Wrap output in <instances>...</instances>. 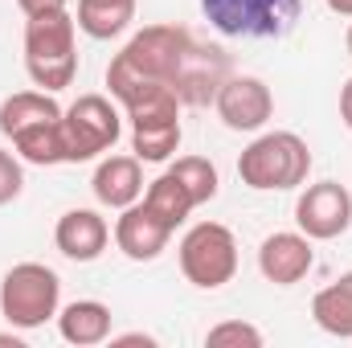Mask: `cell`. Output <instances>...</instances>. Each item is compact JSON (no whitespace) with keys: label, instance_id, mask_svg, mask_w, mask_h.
<instances>
[{"label":"cell","instance_id":"1","mask_svg":"<svg viewBox=\"0 0 352 348\" xmlns=\"http://www.w3.org/2000/svg\"><path fill=\"white\" fill-rule=\"evenodd\" d=\"M230 74V54L221 45L197 41L184 25H144L111 58L107 87L115 102H127L140 90L168 87L184 107H209Z\"/></svg>","mask_w":352,"mask_h":348},{"label":"cell","instance_id":"2","mask_svg":"<svg viewBox=\"0 0 352 348\" xmlns=\"http://www.w3.org/2000/svg\"><path fill=\"white\" fill-rule=\"evenodd\" d=\"M0 135L25 164L54 168L66 164L62 140V107L50 90H16L0 102Z\"/></svg>","mask_w":352,"mask_h":348},{"label":"cell","instance_id":"3","mask_svg":"<svg viewBox=\"0 0 352 348\" xmlns=\"http://www.w3.org/2000/svg\"><path fill=\"white\" fill-rule=\"evenodd\" d=\"M25 74L37 90L74 87L78 78V21L70 8L25 17Z\"/></svg>","mask_w":352,"mask_h":348},{"label":"cell","instance_id":"4","mask_svg":"<svg viewBox=\"0 0 352 348\" xmlns=\"http://www.w3.org/2000/svg\"><path fill=\"white\" fill-rule=\"evenodd\" d=\"M238 176L254 193H291L311 176V148L295 131H263L238 156Z\"/></svg>","mask_w":352,"mask_h":348},{"label":"cell","instance_id":"5","mask_svg":"<svg viewBox=\"0 0 352 348\" xmlns=\"http://www.w3.org/2000/svg\"><path fill=\"white\" fill-rule=\"evenodd\" d=\"M62 312V279L45 262H16L0 279V316L16 332L45 328Z\"/></svg>","mask_w":352,"mask_h":348},{"label":"cell","instance_id":"6","mask_svg":"<svg viewBox=\"0 0 352 348\" xmlns=\"http://www.w3.org/2000/svg\"><path fill=\"white\" fill-rule=\"evenodd\" d=\"M123 107V119H127V131H131V152L144 160V164H164L173 160L176 148H180V98L168 87H152L131 94Z\"/></svg>","mask_w":352,"mask_h":348},{"label":"cell","instance_id":"7","mask_svg":"<svg viewBox=\"0 0 352 348\" xmlns=\"http://www.w3.org/2000/svg\"><path fill=\"white\" fill-rule=\"evenodd\" d=\"M62 140H66V164L102 160L123 140V111L107 94H78L62 111Z\"/></svg>","mask_w":352,"mask_h":348},{"label":"cell","instance_id":"8","mask_svg":"<svg viewBox=\"0 0 352 348\" xmlns=\"http://www.w3.org/2000/svg\"><path fill=\"white\" fill-rule=\"evenodd\" d=\"M201 12L226 37L278 41L299 25L303 0H201Z\"/></svg>","mask_w":352,"mask_h":348},{"label":"cell","instance_id":"9","mask_svg":"<svg viewBox=\"0 0 352 348\" xmlns=\"http://www.w3.org/2000/svg\"><path fill=\"white\" fill-rule=\"evenodd\" d=\"M176 259H180V274L197 291H217V287L234 283V274H238V238L221 221H197L184 230Z\"/></svg>","mask_w":352,"mask_h":348},{"label":"cell","instance_id":"10","mask_svg":"<svg viewBox=\"0 0 352 348\" xmlns=\"http://www.w3.org/2000/svg\"><path fill=\"white\" fill-rule=\"evenodd\" d=\"M295 226L311 242H332L352 226V193L340 180H316L295 201Z\"/></svg>","mask_w":352,"mask_h":348},{"label":"cell","instance_id":"11","mask_svg":"<svg viewBox=\"0 0 352 348\" xmlns=\"http://www.w3.org/2000/svg\"><path fill=\"white\" fill-rule=\"evenodd\" d=\"M213 111L230 131L254 135L274 119V94L254 74H230L217 90V98H213Z\"/></svg>","mask_w":352,"mask_h":348},{"label":"cell","instance_id":"12","mask_svg":"<svg viewBox=\"0 0 352 348\" xmlns=\"http://www.w3.org/2000/svg\"><path fill=\"white\" fill-rule=\"evenodd\" d=\"M173 234L176 230L144 205V197L135 205L119 209V217H115V246H119L123 259H131V262H156L168 250Z\"/></svg>","mask_w":352,"mask_h":348},{"label":"cell","instance_id":"13","mask_svg":"<svg viewBox=\"0 0 352 348\" xmlns=\"http://www.w3.org/2000/svg\"><path fill=\"white\" fill-rule=\"evenodd\" d=\"M311 266H316V246L303 230H278V234L263 238V246H258V270L274 287L303 283L311 274Z\"/></svg>","mask_w":352,"mask_h":348},{"label":"cell","instance_id":"14","mask_svg":"<svg viewBox=\"0 0 352 348\" xmlns=\"http://www.w3.org/2000/svg\"><path fill=\"white\" fill-rule=\"evenodd\" d=\"M54 246L70 262H94L111 246V226L98 209H66L54 226Z\"/></svg>","mask_w":352,"mask_h":348},{"label":"cell","instance_id":"15","mask_svg":"<svg viewBox=\"0 0 352 348\" xmlns=\"http://www.w3.org/2000/svg\"><path fill=\"white\" fill-rule=\"evenodd\" d=\"M90 193L102 209H127L144 197V160L131 156H102L90 176Z\"/></svg>","mask_w":352,"mask_h":348},{"label":"cell","instance_id":"16","mask_svg":"<svg viewBox=\"0 0 352 348\" xmlns=\"http://www.w3.org/2000/svg\"><path fill=\"white\" fill-rule=\"evenodd\" d=\"M58 332L66 345L78 348L102 345V340H111V307L98 299H74L58 312Z\"/></svg>","mask_w":352,"mask_h":348},{"label":"cell","instance_id":"17","mask_svg":"<svg viewBox=\"0 0 352 348\" xmlns=\"http://www.w3.org/2000/svg\"><path fill=\"white\" fill-rule=\"evenodd\" d=\"M311 316H316V324H320L328 336L352 340V270H344L340 279H332L328 287L316 291Z\"/></svg>","mask_w":352,"mask_h":348},{"label":"cell","instance_id":"18","mask_svg":"<svg viewBox=\"0 0 352 348\" xmlns=\"http://www.w3.org/2000/svg\"><path fill=\"white\" fill-rule=\"evenodd\" d=\"M74 21L87 37L111 41V37L127 33V25L135 21V0H78Z\"/></svg>","mask_w":352,"mask_h":348},{"label":"cell","instance_id":"19","mask_svg":"<svg viewBox=\"0 0 352 348\" xmlns=\"http://www.w3.org/2000/svg\"><path fill=\"white\" fill-rule=\"evenodd\" d=\"M144 205H148L156 217H164L173 230H180V226L188 221V213L197 209V201L188 197V188H184V184H180L168 168H164V173H160L152 184H148V188H144Z\"/></svg>","mask_w":352,"mask_h":348},{"label":"cell","instance_id":"20","mask_svg":"<svg viewBox=\"0 0 352 348\" xmlns=\"http://www.w3.org/2000/svg\"><path fill=\"white\" fill-rule=\"evenodd\" d=\"M168 173L188 188V197L197 201V209H201V205H209V201L217 197V188H221L217 164H213V160H205V156H180V160L168 164Z\"/></svg>","mask_w":352,"mask_h":348},{"label":"cell","instance_id":"21","mask_svg":"<svg viewBox=\"0 0 352 348\" xmlns=\"http://www.w3.org/2000/svg\"><path fill=\"white\" fill-rule=\"evenodd\" d=\"M205 345H213V348H226V345L258 348L263 345V332H258L254 324H246V320H226V324H213V328L205 332Z\"/></svg>","mask_w":352,"mask_h":348},{"label":"cell","instance_id":"22","mask_svg":"<svg viewBox=\"0 0 352 348\" xmlns=\"http://www.w3.org/2000/svg\"><path fill=\"white\" fill-rule=\"evenodd\" d=\"M21 193H25V168H21V156H12V152L0 148V205H12Z\"/></svg>","mask_w":352,"mask_h":348},{"label":"cell","instance_id":"23","mask_svg":"<svg viewBox=\"0 0 352 348\" xmlns=\"http://www.w3.org/2000/svg\"><path fill=\"white\" fill-rule=\"evenodd\" d=\"M16 8L25 17H37V12H54V8H70V0H16Z\"/></svg>","mask_w":352,"mask_h":348},{"label":"cell","instance_id":"24","mask_svg":"<svg viewBox=\"0 0 352 348\" xmlns=\"http://www.w3.org/2000/svg\"><path fill=\"white\" fill-rule=\"evenodd\" d=\"M340 123L352 131V78L340 87Z\"/></svg>","mask_w":352,"mask_h":348},{"label":"cell","instance_id":"25","mask_svg":"<svg viewBox=\"0 0 352 348\" xmlns=\"http://www.w3.org/2000/svg\"><path fill=\"white\" fill-rule=\"evenodd\" d=\"M324 4H328L336 17H352V0H324Z\"/></svg>","mask_w":352,"mask_h":348},{"label":"cell","instance_id":"26","mask_svg":"<svg viewBox=\"0 0 352 348\" xmlns=\"http://www.w3.org/2000/svg\"><path fill=\"white\" fill-rule=\"evenodd\" d=\"M0 345H12V348H21V336H16V332H4V336H0Z\"/></svg>","mask_w":352,"mask_h":348},{"label":"cell","instance_id":"27","mask_svg":"<svg viewBox=\"0 0 352 348\" xmlns=\"http://www.w3.org/2000/svg\"><path fill=\"white\" fill-rule=\"evenodd\" d=\"M344 45H349V54H352V25H349V33H344Z\"/></svg>","mask_w":352,"mask_h":348}]
</instances>
